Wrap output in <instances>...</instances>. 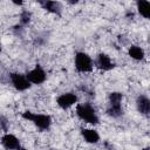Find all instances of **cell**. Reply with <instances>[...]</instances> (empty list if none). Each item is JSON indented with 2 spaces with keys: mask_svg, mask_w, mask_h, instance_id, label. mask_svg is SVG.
<instances>
[{
  "mask_svg": "<svg viewBox=\"0 0 150 150\" xmlns=\"http://www.w3.org/2000/svg\"><path fill=\"white\" fill-rule=\"evenodd\" d=\"M21 116L23 120L32 122L40 130H48L52 125V117L46 114H38L30 110H26L21 114Z\"/></svg>",
  "mask_w": 150,
  "mask_h": 150,
  "instance_id": "cell-1",
  "label": "cell"
},
{
  "mask_svg": "<svg viewBox=\"0 0 150 150\" xmlns=\"http://www.w3.org/2000/svg\"><path fill=\"white\" fill-rule=\"evenodd\" d=\"M76 115L77 117L89 124H97L100 122L98 115L96 112V110L93 108V105H90L89 103H80L76 105Z\"/></svg>",
  "mask_w": 150,
  "mask_h": 150,
  "instance_id": "cell-2",
  "label": "cell"
},
{
  "mask_svg": "<svg viewBox=\"0 0 150 150\" xmlns=\"http://www.w3.org/2000/svg\"><path fill=\"white\" fill-rule=\"evenodd\" d=\"M75 69L79 73H90L94 68L93 59L84 52H76L74 57Z\"/></svg>",
  "mask_w": 150,
  "mask_h": 150,
  "instance_id": "cell-3",
  "label": "cell"
},
{
  "mask_svg": "<svg viewBox=\"0 0 150 150\" xmlns=\"http://www.w3.org/2000/svg\"><path fill=\"white\" fill-rule=\"evenodd\" d=\"M9 80H11L12 86L19 91L28 90L32 86L30 82L28 81L27 76L21 74V73H11L9 74Z\"/></svg>",
  "mask_w": 150,
  "mask_h": 150,
  "instance_id": "cell-4",
  "label": "cell"
},
{
  "mask_svg": "<svg viewBox=\"0 0 150 150\" xmlns=\"http://www.w3.org/2000/svg\"><path fill=\"white\" fill-rule=\"evenodd\" d=\"M28 81L30 82V84H42L46 79H47V75H46V71L43 70V68L40 66V64H36L33 69H30L27 74H26Z\"/></svg>",
  "mask_w": 150,
  "mask_h": 150,
  "instance_id": "cell-5",
  "label": "cell"
},
{
  "mask_svg": "<svg viewBox=\"0 0 150 150\" xmlns=\"http://www.w3.org/2000/svg\"><path fill=\"white\" fill-rule=\"evenodd\" d=\"M95 66L103 70V71H109L111 69L115 68V62L111 60V57L105 54V53H100L97 54L96 56V60H95Z\"/></svg>",
  "mask_w": 150,
  "mask_h": 150,
  "instance_id": "cell-6",
  "label": "cell"
},
{
  "mask_svg": "<svg viewBox=\"0 0 150 150\" xmlns=\"http://www.w3.org/2000/svg\"><path fill=\"white\" fill-rule=\"evenodd\" d=\"M77 102V96L74 93H63L56 97V104L61 109H68Z\"/></svg>",
  "mask_w": 150,
  "mask_h": 150,
  "instance_id": "cell-7",
  "label": "cell"
},
{
  "mask_svg": "<svg viewBox=\"0 0 150 150\" xmlns=\"http://www.w3.org/2000/svg\"><path fill=\"white\" fill-rule=\"evenodd\" d=\"M0 142H1L2 146H4L6 150H18V149L21 146L19 138H18L15 135L9 134V132H6L5 135H2Z\"/></svg>",
  "mask_w": 150,
  "mask_h": 150,
  "instance_id": "cell-8",
  "label": "cell"
},
{
  "mask_svg": "<svg viewBox=\"0 0 150 150\" xmlns=\"http://www.w3.org/2000/svg\"><path fill=\"white\" fill-rule=\"evenodd\" d=\"M136 107H137V110L139 114L144 115V116H148L149 112H150V100L148 96L145 95H139L137 98H136Z\"/></svg>",
  "mask_w": 150,
  "mask_h": 150,
  "instance_id": "cell-9",
  "label": "cell"
},
{
  "mask_svg": "<svg viewBox=\"0 0 150 150\" xmlns=\"http://www.w3.org/2000/svg\"><path fill=\"white\" fill-rule=\"evenodd\" d=\"M81 135H82L83 139L89 144H95L100 141V134L95 129L81 128Z\"/></svg>",
  "mask_w": 150,
  "mask_h": 150,
  "instance_id": "cell-10",
  "label": "cell"
},
{
  "mask_svg": "<svg viewBox=\"0 0 150 150\" xmlns=\"http://www.w3.org/2000/svg\"><path fill=\"white\" fill-rule=\"evenodd\" d=\"M39 4L47 12H50V13L56 14V15H61L62 6H61V4L59 1H47L46 0V1H39Z\"/></svg>",
  "mask_w": 150,
  "mask_h": 150,
  "instance_id": "cell-11",
  "label": "cell"
},
{
  "mask_svg": "<svg viewBox=\"0 0 150 150\" xmlns=\"http://www.w3.org/2000/svg\"><path fill=\"white\" fill-rule=\"evenodd\" d=\"M128 55L135 61H142L145 56V52L142 47H139L137 45H131L128 48Z\"/></svg>",
  "mask_w": 150,
  "mask_h": 150,
  "instance_id": "cell-12",
  "label": "cell"
},
{
  "mask_svg": "<svg viewBox=\"0 0 150 150\" xmlns=\"http://www.w3.org/2000/svg\"><path fill=\"white\" fill-rule=\"evenodd\" d=\"M136 7H137V12L139 13L141 16H143L144 19H149V16H150V2L149 1L139 0L136 2Z\"/></svg>",
  "mask_w": 150,
  "mask_h": 150,
  "instance_id": "cell-13",
  "label": "cell"
},
{
  "mask_svg": "<svg viewBox=\"0 0 150 150\" xmlns=\"http://www.w3.org/2000/svg\"><path fill=\"white\" fill-rule=\"evenodd\" d=\"M105 112H107L108 116H110L112 118H120L123 115L122 104H111V103H109L108 107H107Z\"/></svg>",
  "mask_w": 150,
  "mask_h": 150,
  "instance_id": "cell-14",
  "label": "cell"
},
{
  "mask_svg": "<svg viewBox=\"0 0 150 150\" xmlns=\"http://www.w3.org/2000/svg\"><path fill=\"white\" fill-rule=\"evenodd\" d=\"M108 100H109V103H111V104H122L123 94L120 91H111V93H109Z\"/></svg>",
  "mask_w": 150,
  "mask_h": 150,
  "instance_id": "cell-15",
  "label": "cell"
},
{
  "mask_svg": "<svg viewBox=\"0 0 150 150\" xmlns=\"http://www.w3.org/2000/svg\"><path fill=\"white\" fill-rule=\"evenodd\" d=\"M30 19H32V13L27 9H22L20 13V25L21 26L28 25L30 22Z\"/></svg>",
  "mask_w": 150,
  "mask_h": 150,
  "instance_id": "cell-16",
  "label": "cell"
},
{
  "mask_svg": "<svg viewBox=\"0 0 150 150\" xmlns=\"http://www.w3.org/2000/svg\"><path fill=\"white\" fill-rule=\"evenodd\" d=\"M8 127H9L8 120H7L5 116L0 115V128H1L4 131H7V130H8Z\"/></svg>",
  "mask_w": 150,
  "mask_h": 150,
  "instance_id": "cell-17",
  "label": "cell"
},
{
  "mask_svg": "<svg viewBox=\"0 0 150 150\" xmlns=\"http://www.w3.org/2000/svg\"><path fill=\"white\" fill-rule=\"evenodd\" d=\"M18 150H27V149H25V148H22V146H20Z\"/></svg>",
  "mask_w": 150,
  "mask_h": 150,
  "instance_id": "cell-18",
  "label": "cell"
},
{
  "mask_svg": "<svg viewBox=\"0 0 150 150\" xmlns=\"http://www.w3.org/2000/svg\"><path fill=\"white\" fill-rule=\"evenodd\" d=\"M143 150H149V149H148V148H145V149H143Z\"/></svg>",
  "mask_w": 150,
  "mask_h": 150,
  "instance_id": "cell-19",
  "label": "cell"
}]
</instances>
